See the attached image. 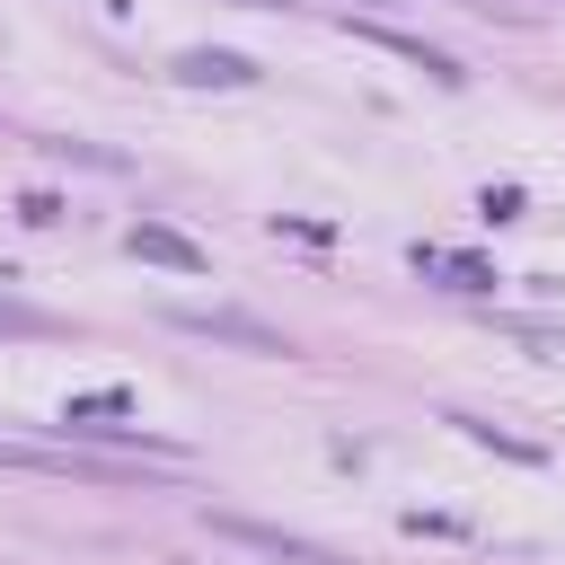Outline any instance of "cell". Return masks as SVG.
<instances>
[{"mask_svg":"<svg viewBox=\"0 0 565 565\" xmlns=\"http://www.w3.org/2000/svg\"><path fill=\"white\" fill-rule=\"evenodd\" d=\"M177 327L212 335V344H247V353H291V335L265 327V318H247V309H177Z\"/></svg>","mask_w":565,"mask_h":565,"instance_id":"cell-1","label":"cell"},{"mask_svg":"<svg viewBox=\"0 0 565 565\" xmlns=\"http://www.w3.org/2000/svg\"><path fill=\"white\" fill-rule=\"evenodd\" d=\"M212 530H221V539H238V547H265V556H282V565H335L318 539L274 530V521H247V512H212Z\"/></svg>","mask_w":565,"mask_h":565,"instance_id":"cell-2","label":"cell"},{"mask_svg":"<svg viewBox=\"0 0 565 565\" xmlns=\"http://www.w3.org/2000/svg\"><path fill=\"white\" fill-rule=\"evenodd\" d=\"M177 79H203V88H247V79H256V62L212 44V53H177Z\"/></svg>","mask_w":565,"mask_h":565,"instance_id":"cell-3","label":"cell"},{"mask_svg":"<svg viewBox=\"0 0 565 565\" xmlns=\"http://www.w3.org/2000/svg\"><path fill=\"white\" fill-rule=\"evenodd\" d=\"M132 256H150V265H177V274H203V265H212L194 238H177V230H159V221H141V230H132Z\"/></svg>","mask_w":565,"mask_h":565,"instance_id":"cell-4","label":"cell"},{"mask_svg":"<svg viewBox=\"0 0 565 565\" xmlns=\"http://www.w3.org/2000/svg\"><path fill=\"white\" fill-rule=\"evenodd\" d=\"M371 44H388L397 62H415V71H433V79H459V62L441 53V44H424V35H397V26H362Z\"/></svg>","mask_w":565,"mask_h":565,"instance_id":"cell-5","label":"cell"},{"mask_svg":"<svg viewBox=\"0 0 565 565\" xmlns=\"http://www.w3.org/2000/svg\"><path fill=\"white\" fill-rule=\"evenodd\" d=\"M415 265H424V274H450V291H486V282H494L477 256H450V247H415Z\"/></svg>","mask_w":565,"mask_h":565,"instance_id":"cell-6","label":"cell"},{"mask_svg":"<svg viewBox=\"0 0 565 565\" xmlns=\"http://www.w3.org/2000/svg\"><path fill=\"white\" fill-rule=\"evenodd\" d=\"M124 406H132L124 388H88V397H71V406H62V433H71V424H88V415H124Z\"/></svg>","mask_w":565,"mask_h":565,"instance_id":"cell-7","label":"cell"},{"mask_svg":"<svg viewBox=\"0 0 565 565\" xmlns=\"http://www.w3.org/2000/svg\"><path fill=\"white\" fill-rule=\"evenodd\" d=\"M0 327H9V335H44L53 318H44V309H26V300H0Z\"/></svg>","mask_w":565,"mask_h":565,"instance_id":"cell-8","label":"cell"},{"mask_svg":"<svg viewBox=\"0 0 565 565\" xmlns=\"http://www.w3.org/2000/svg\"><path fill=\"white\" fill-rule=\"evenodd\" d=\"M459 9H486V0H459Z\"/></svg>","mask_w":565,"mask_h":565,"instance_id":"cell-9","label":"cell"}]
</instances>
